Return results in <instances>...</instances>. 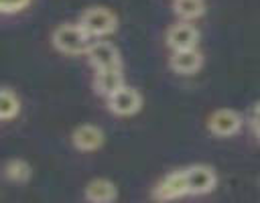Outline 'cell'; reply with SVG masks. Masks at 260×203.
<instances>
[{
    "label": "cell",
    "instance_id": "7c38bea8",
    "mask_svg": "<svg viewBox=\"0 0 260 203\" xmlns=\"http://www.w3.org/2000/svg\"><path fill=\"white\" fill-rule=\"evenodd\" d=\"M83 197L89 203H114L118 197V189L110 179H91L85 189H83Z\"/></svg>",
    "mask_w": 260,
    "mask_h": 203
},
{
    "label": "cell",
    "instance_id": "4fadbf2b",
    "mask_svg": "<svg viewBox=\"0 0 260 203\" xmlns=\"http://www.w3.org/2000/svg\"><path fill=\"white\" fill-rule=\"evenodd\" d=\"M173 12L181 20L189 22L205 12V0H173Z\"/></svg>",
    "mask_w": 260,
    "mask_h": 203
},
{
    "label": "cell",
    "instance_id": "ac0fdd59",
    "mask_svg": "<svg viewBox=\"0 0 260 203\" xmlns=\"http://www.w3.org/2000/svg\"><path fill=\"white\" fill-rule=\"evenodd\" d=\"M258 183H260V179H258Z\"/></svg>",
    "mask_w": 260,
    "mask_h": 203
},
{
    "label": "cell",
    "instance_id": "5bb4252c",
    "mask_svg": "<svg viewBox=\"0 0 260 203\" xmlns=\"http://www.w3.org/2000/svg\"><path fill=\"white\" fill-rule=\"evenodd\" d=\"M4 175L12 183H26L32 175V168L24 158H10L4 164Z\"/></svg>",
    "mask_w": 260,
    "mask_h": 203
},
{
    "label": "cell",
    "instance_id": "6da1fadb",
    "mask_svg": "<svg viewBox=\"0 0 260 203\" xmlns=\"http://www.w3.org/2000/svg\"><path fill=\"white\" fill-rule=\"evenodd\" d=\"M53 47L63 55H85L91 41L89 35L79 26V22H63L51 32Z\"/></svg>",
    "mask_w": 260,
    "mask_h": 203
},
{
    "label": "cell",
    "instance_id": "277c9868",
    "mask_svg": "<svg viewBox=\"0 0 260 203\" xmlns=\"http://www.w3.org/2000/svg\"><path fill=\"white\" fill-rule=\"evenodd\" d=\"M185 195H189L185 168L171 171L169 175H165L152 191V197L156 201H173V199H179V197H185Z\"/></svg>",
    "mask_w": 260,
    "mask_h": 203
},
{
    "label": "cell",
    "instance_id": "3957f363",
    "mask_svg": "<svg viewBox=\"0 0 260 203\" xmlns=\"http://www.w3.org/2000/svg\"><path fill=\"white\" fill-rule=\"evenodd\" d=\"M242 124H244L242 114L232 110V108H219V110L211 112L207 118V130L215 136H221V138L238 134Z\"/></svg>",
    "mask_w": 260,
    "mask_h": 203
},
{
    "label": "cell",
    "instance_id": "52a82bcc",
    "mask_svg": "<svg viewBox=\"0 0 260 203\" xmlns=\"http://www.w3.org/2000/svg\"><path fill=\"white\" fill-rule=\"evenodd\" d=\"M165 41L173 51H183V49H195L199 43V30L195 24L187 20H179L171 24L165 32Z\"/></svg>",
    "mask_w": 260,
    "mask_h": 203
},
{
    "label": "cell",
    "instance_id": "9a60e30c",
    "mask_svg": "<svg viewBox=\"0 0 260 203\" xmlns=\"http://www.w3.org/2000/svg\"><path fill=\"white\" fill-rule=\"evenodd\" d=\"M18 112H20V99H18V95L10 87H2L0 89V118L2 120H10Z\"/></svg>",
    "mask_w": 260,
    "mask_h": 203
},
{
    "label": "cell",
    "instance_id": "2e32d148",
    "mask_svg": "<svg viewBox=\"0 0 260 203\" xmlns=\"http://www.w3.org/2000/svg\"><path fill=\"white\" fill-rule=\"evenodd\" d=\"M28 4L30 0H0V10L2 14H16V12H22Z\"/></svg>",
    "mask_w": 260,
    "mask_h": 203
},
{
    "label": "cell",
    "instance_id": "e0dca14e",
    "mask_svg": "<svg viewBox=\"0 0 260 203\" xmlns=\"http://www.w3.org/2000/svg\"><path fill=\"white\" fill-rule=\"evenodd\" d=\"M250 124H252L254 132L260 136V101H256V104H254V108H252V114H250Z\"/></svg>",
    "mask_w": 260,
    "mask_h": 203
},
{
    "label": "cell",
    "instance_id": "8fae6325",
    "mask_svg": "<svg viewBox=\"0 0 260 203\" xmlns=\"http://www.w3.org/2000/svg\"><path fill=\"white\" fill-rule=\"evenodd\" d=\"M124 73L120 67H114V69H100L93 73V91L98 95H104L106 99L116 93L120 87H124Z\"/></svg>",
    "mask_w": 260,
    "mask_h": 203
},
{
    "label": "cell",
    "instance_id": "ba28073f",
    "mask_svg": "<svg viewBox=\"0 0 260 203\" xmlns=\"http://www.w3.org/2000/svg\"><path fill=\"white\" fill-rule=\"evenodd\" d=\"M89 65L100 71V69H114L120 67V51L108 43V41H93L85 53Z\"/></svg>",
    "mask_w": 260,
    "mask_h": 203
},
{
    "label": "cell",
    "instance_id": "5b68a950",
    "mask_svg": "<svg viewBox=\"0 0 260 203\" xmlns=\"http://www.w3.org/2000/svg\"><path fill=\"white\" fill-rule=\"evenodd\" d=\"M142 108V93L136 87L124 85L108 97V110L116 116H134Z\"/></svg>",
    "mask_w": 260,
    "mask_h": 203
},
{
    "label": "cell",
    "instance_id": "30bf717a",
    "mask_svg": "<svg viewBox=\"0 0 260 203\" xmlns=\"http://www.w3.org/2000/svg\"><path fill=\"white\" fill-rule=\"evenodd\" d=\"M104 140H106L104 130L100 126H93V124H81L71 134L73 146L77 150H81V152H93V150H98L104 144Z\"/></svg>",
    "mask_w": 260,
    "mask_h": 203
},
{
    "label": "cell",
    "instance_id": "8992f818",
    "mask_svg": "<svg viewBox=\"0 0 260 203\" xmlns=\"http://www.w3.org/2000/svg\"><path fill=\"white\" fill-rule=\"evenodd\" d=\"M187 175V187L189 195H205L211 193L217 185V175L215 168L209 164H191L185 168Z\"/></svg>",
    "mask_w": 260,
    "mask_h": 203
},
{
    "label": "cell",
    "instance_id": "9c48e42d",
    "mask_svg": "<svg viewBox=\"0 0 260 203\" xmlns=\"http://www.w3.org/2000/svg\"><path fill=\"white\" fill-rule=\"evenodd\" d=\"M201 65H203V53L197 47L173 51V55L169 57V67L179 75H193L201 69Z\"/></svg>",
    "mask_w": 260,
    "mask_h": 203
},
{
    "label": "cell",
    "instance_id": "7a4b0ae2",
    "mask_svg": "<svg viewBox=\"0 0 260 203\" xmlns=\"http://www.w3.org/2000/svg\"><path fill=\"white\" fill-rule=\"evenodd\" d=\"M79 26L91 37H106L118 28L116 14L106 6H89L79 14Z\"/></svg>",
    "mask_w": 260,
    "mask_h": 203
}]
</instances>
